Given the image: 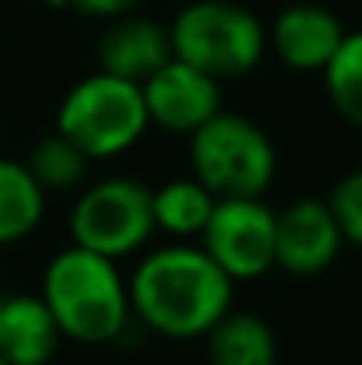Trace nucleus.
<instances>
[{"label": "nucleus", "mask_w": 362, "mask_h": 365, "mask_svg": "<svg viewBox=\"0 0 362 365\" xmlns=\"http://www.w3.org/2000/svg\"><path fill=\"white\" fill-rule=\"evenodd\" d=\"M131 319L167 341L206 337L235 302V280L203 245L171 242L139 259L128 277Z\"/></svg>", "instance_id": "f257e3e1"}, {"label": "nucleus", "mask_w": 362, "mask_h": 365, "mask_svg": "<svg viewBox=\"0 0 362 365\" xmlns=\"http://www.w3.org/2000/svg\"><path fill=\"white\" fill-rule=\"evenodd\" d=\"M39 298L61 337L75 344H111L131 323L128 277L118 269V259L82 245H68L46 262Z\"/></svg>", "instance_id": "f03ea898"}, {"label": "nucleus", "mask_w": 362, "mask_h": 365, "mask_svg": "<svg viewBox=\"0 0 362 365\" xmlns=\"http://www.w3.org/2000/svg\"><path fill=\"white\" fill-rule=\"evenodd\" d=\"M171 53L217 82L248 75L266 53V25L238 0H192L167 25Z\"/></svg>", "instance_id": "7ed1b4c3"}, {"label": "nucleus", "mask_w": 362, "mask_h": 365, "mask_svg": "<svg viewBox=\"0 0 362 365\" xmlns=\"http://www.w3.org/2000/svg\"><path fill=\"white\" fill-rule=\"evenodd\" d=\"M54 131L71 138L89 160H111L128 153L149 131V114L139 82L96 68L64 93Z\"/></svg>", "instance_id": "20e7f679"}, {"label": "nucleus", "mask_w": 362, "mask_h": 365, "mask_svg": "<svg viewBox=\"0 0 362 365\" xmlns=\"http://www.w3.org/2000/svg\"><path fill=\"white\" fill-rule=\"evenodd\" d=\"M188 138V167L217 199L263 195L277 178V149L270 135L245 114L217 110Z\"/></svg>", "instance_id": "39448f33"}, {"label": "nucleus", "mask_w": 362, "mask_h": 365, "mask_svg": "<svg viewBox=\"0 0 362 365\" xmlns=\"http://www.w3.org/2000/svg\"><path fill=\"white\" fill-rule=\"evenodd\" d=\"M68 235L71 245L100 252L107 259H124L139 252L156 235L149 185L124 174L89 185L86 192H79L68 213Z\"/></svg>", "instance_id": "423d86ee"}, {"label": "nucleus", "mask_w": 362, "mask_h": 365, "mask_svg": "<svg viewBox=\"0 0 362 365\" xmlns=\"http://www.w3.org/2000/svg\"><path fill=\"white\" fill-rule=\"evenodd\" d=\"M273 231L277 210L263 195H228L213 202L199 245L235 284H245L273 269Z\"/></svg>", "instance_id": "0eeeda50"}, {"label": "nucleus", "mask_w": 362, "mask_h": 365, "mask_svg": "<svg viewBox=\"0 0 362 365\" xmlns=\"http://www.w3.org/2000/svg\"><path fill=\"white\" fill-rule=\"evenodd\" d=\"M149 128H164L174 135H192L199 124H206L217 110H224V82L213 75L178 61L171 53L167 64H160L142 86Z\"/></svg>", "instance_id": "6e6552de"}, {"label": "nucleus", "mask_w": 362, "mask_h": 365, "mask_svg": "<svg viewBox=\"0 0 362 365\" xmlns=\"http://www.w3.org/2000/svg\"><path fill=\"white\" fill-rule=\"evenodd\" d=\"M345 248V235L334 220L327 199H298L277 213L273 231V266L291 277L327 273Z\"/></svg>", "instance_id": "1a4fd4ad"}, {"label": "nucleus", "mask_w": 362, "mask_h": 365, "mask_svg": "<svg viewBox=\"0 0 362 365\" xmlns=\"http://www.w3.org/2000/svg\"><path fill=\"white\" fill-rule=\"evenodd\" d=\"M341 39L345 25L323 4H288L266 29V50L291 71H323Z\"/></svg>", "instance_id": "9d476101"}, {"label": "nucleus", "mask_w": 362, "mask_h": 365, "mask_svg": "<svg viewBox=\"0 0 362 365\" xmlns=\"http://www.w3.org/2000/svg\"><path fill=\"white\" fill-rule=\"evenodd\" d=\"M171 61V39L167 29L142 14H121L111 18L107 32L96 43V64L107 75H118L128 82H146L160 64Z\"/></svg>", "instance_id": "9b49d317"}, {"label": "nucleus", "mask_w": 362, "mask_h": 365, "mask_svg": "<svg viewBox=\"0 0 362 365\" xmlns=\"http://www.w3.org/2000/svg\"><path fill=\"white\" fill-rule=\"evenodd\" d=\"M61 330L39 294H4L0 359L11 365H46L61 348Z\"/></svg>", "instance_id": "f8f14e48"}, {"label": "nucleus", "mask_w": 362, "mask_h": 365, "mask_svg": "<svg viewBox=\"0 0 362 365\" xmlns=\"http://www.w3.org/2000/svg\"><path fill=\"white\" fill-rule=\"evenodd\" d=\"M153 199V227L174 242H192L203 235L217 195L199 178H171L156 188H149Z\"/></svg>", "instance_id": "ddd939ff"}, {"label": "nucleus", "mask_w": 362, "mask_h": 365, "mask_svg": "<svg viewBox=\"0 0 362 365\" xmlns=\"http://www.w3.org/2000/svg\"><path fill=\"white\" fill-rule=\"evenodd\" d=\"M210 365H277V334L256 312H228L206 337Z\"/></svg>", "instance_id": "4468645a"}, {"label": "nucleus", "mask_w": 362, "mask_h": 365, "mask_svg": "<svg viewBox=\"0 0 362 365\" xmlns=\"http://www.w3.org/2000/svg\"><path fill=\"white\" fill-rule=\"evenodd\" d=\"M46 213V192L21 160L0 156V248L25 242Z\"/></svg>", "instance_id": "2eb2a0df"}, {"label": "nucleus", "mask_w": 362, "mask_h": 365, "mask_svg": "<svg viewBox=\"0 0 362 365\" xmlns=\"http://www.w3.org/2000/svg\"><path fill=\"white\" fill-rule=\"evenodd\" d=\"M29 167V174L36 178V185L50 195V192H75L89 170V156L64 138L61 131H50L46 138H39L29 153V160H21Z\"/></svg>", "instance_id": "dca6fc26"}, {"label": "nucleus", "mask_w": 362, "mask_h": 365, "mask_svg": "<svg viewBox=\"0 0 362 365\" xmlns=\"http://www.w3.org/2000/svg\"><path fill=\"white\" fill-rule=\"evenodd\" d=\"M320 75L331 107L352 128H362V29L345 32V39L338 43L334 57L323 64Z\"/></svg>", "instance_id": "f3484780"}, {"label": "nucleus", "mask_w": 362, "mask_h": 365, "mask_svg": "<svg viewBox=\"0 0 362 365\" xmlns=\"http://www.w3.org/2000/svg\"><path fill=\"white\" fill-rule=\"evenodd\" d=\"M327 206L334 210V220H338V227L345 235V245L362 248V167H356L352 174H345L331 188Z\"/></svg>", "instance_id": "a211bd4d"}, {"label": "nucleus", "mask_w": 362, "mask_h": 365, "mask_svg": "<svg viewBox=\"0 0 362 365\" xmlns=\"http://www.w3.org/2000/svg\"><path fill=\"white\" fill-rule=\"evenodd\" d=\"M75 11H82V14H89V18H104V21H111V18H121V14H131L142 0H68Z\"/></svg>", "instance_id": "6ab92c4d"}, {"label": "nucleus", "mask_w": 362, "mask_h": 365, "mask_svg": "<svg viewBox=\"0 0 362 365\" xmlns=\"http://www.w3.org/2000/svg\"><path fill=\"white\" fill-rule=\"evenodd\" d=\"M36 4H43V7H64L68 0H36Z\"/></svg>", "instance_id": "aec40b11"}, {"label": "nucleus", "mask_w": 362, "mask_h": 365, "mask_svg": "<svg viewBox=\"0 0 362 365\" xmlns=\"http://www.w3.org/2000/svg\"><path fill=\"white\" fill-rule=\"evenodd\" d=\"M0 365H11V362H7V359H0Z\"/></svg>", "instance_id": "412c9836"}, {"label": "nucleus", "mask_w": 362, "mask_h": 365, "mask_svg": "<svg viewBox=\"0 0 362 365\" xmlns=\"http://www.w3.org/2000/svg\"><path fill=\"white\" fill-rule=\"evenodd\" d=\"M0 302H4V294H0Z\"/></svg>", "instance_id": "4be33fe9"}]
</instances>
